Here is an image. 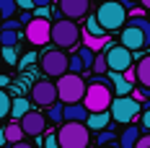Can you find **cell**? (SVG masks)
I'll return each instance as SVG.
<instances>
[{
  "label": "cell",
  "instance_id": "obj_1",
  "mask_svg": "<svg viewBox=\"0 0 150 148\" xmlns=\"http://www.w3.org/2000/svg\"><path fill=\"white\" fill-rule=\"evenodd\" d=\"M96 21L98 26L104 29V34H111V31L124 29L127 24V8L122 5L119 0H104L96 11Z\"/></svg>",
  "mask_w": 150,
  "mask_h": 148
},
{
  "label": "cell",
  "instance_id": "obj_2",
  "mask_svg": "<svg viewBox=\"0 0 150 148\" xmlns=\"http://www.w3.org/2000/svg\"><path fill=\"white\" fill-rule=\"evenodd\" d=\"M111 102H114V94L109 83H88L80 104L86 107L88 114H96V112H109Z\"/></svg>",
  "mask_w": 150,
  "mask_h": 148
},
{
  "label": "cell",
  "instance_id": "obj_3",
  "mask_svg": "<svg viewBox=\"0 0 150 148\" xmlns=\"http://www.w3.org/2000/svg\"><path fill=\"white\" fill-rule=\"evenodd\" d=\"M57 89V102L60 104H80L83 102V94H86V81L80 75H73V73H65L62 78H57L54 83Z\"/></svg>",
  "mask_w": 150,
  "mask_h": 148
},
{
  "label": "cell",
  "instance_id": "obj_4",
  "mask_svg": "<svg viewBox=\"0 0 150 148\" xmlns=\"http://www.w3.org/2000/svg\"><path fill=\"white\" fill-rule=\"evenodd\" d=\"M54 135H57V146L60 148H88V143H91L88 127L80 125V122H62Z\"/></svg>",
  "mask_w": 150,
  "mask_h": 148
},
{
  "label": "cell",
  "instance_id": "obj_5",
  "mask_svg": "<svg viewBox=\"0 0 150 148\" xmlns=\"http://www.w3.org/2000/svg\"><path fill=\"white\" fill-rule=\"evenodd\" d=\"M80 39V26L75 21H67V18H57L52 24V34H49V42L60 47V49H70V47L78 44Z\"/></svg>",
  "mask_w": 150,
  "mask_h": 148
},
{
  "label": "cell",
  "instance_id": "obj_6",
  "mask_svg": "<svg viewBox=\"0 0 150 148\" xmlns=\"http://www.w3.org/2000/svg\"><path fill=\"white\" fill-rule=\"evenodd\" d=\"M109 114H111V122L117 119L119 125H132V119L140 114V104L132 96H114V102L109 107Z\"/></svg>",
  "mask_w": 150,
  "mask_h": 148
},
{
  "label": "cell",
  "instance_id": "obj_7",
  "mask_svg": "<svg viewBox=\"0 0 150 148\" xmlns=\"http://www.w3.org/2000/svg\"><path fill=\"white\" fill-rule=\"evenodd\" d=\"M67 57L70 55H65L62 49H47L44 55L39 57V65H42L44 75H49V78H62V75L67 73Z\"/></svg>",
  "mask_w": 150,
  "mask_h": 148
},
{
  "label": "cell",
  "instance_id": "obj_8",
  "mask_svg": "<svg viewBox=\"0 0 150 148\" xmlns=\"http://www.w3.org/2000/svg\"><path fill=\"white\" fill-rule=\"evenodd\" d=\"M104 60H106V68L111 70V73H124V70H129L135 62H132V52L129 49H124L122 44H111L104 49Z\"/></svg>",
  "mask_w": 150,
  "mask_h": 148
},
{
  "label": "cell",
  "instance_id": "obj_9",
  "mask_svg": "<svg viewBox=\"0 0 150 148\" xmlns=\"http://www.w3.org/2000/svg\"><path fill=\"white\" fill-rule=\"evenodd\" d=\"M29 102H34L36 107H52V104H57V89H54V83L52 81H36L34 86H31V96Z\"/></svg>",
  "mask_w": 150,
  "mask_h": 148
},
{
  "label": "cell",
  "instance_id": "obj_10",
  "mask_svg": "<svg viewBox=\"0 0 150 148\" xmlns=\"http://www.w3.org/2000/svg\"><path fill=\"white\" fill-rule=\"evenodd\" d=\"M49 34H52V21H44V18H31L26 24V39H29L34 47H44L49 42Z\"/></svg>",
  "mask_w": 150,
  "mask_h": 148
},
{
  "label": "cell",
  "instance_id": "obj_11",
  "mask_svg": "<svg viewBox=\"0 0 150 148\" xmlns=\"http://www.w3.org/2000/svg\"><path fill=\"white\" fill-rule=\"evenodd\" d=\"M57 11H60L62 18L78 24V18H86L88 16L91 0H57Z\"/></svg>",
  "mask_w": 150,
  "mask_h": 148
},
{
  "label": "cell",
  "instance_id": "obj_12",
  "mask_svg": "<svg viewBox=\"0 0 150 148\" xmlns=\"http://www.w3.org/2000/svg\"><path fill=\"white\" fill-rule=\"evenodd\" d=\"M119 44L124 47V49H129V52H137V49H145L148 47V42H145V34L137 29L135 24H124V29H122L119 34Z\"/></svg>",
  "mask_w": 150,
  "mask_h": 148
},
{
  "label": "cell",
  "instance_id": "obj_13",
  "mask_svg": "<svg viewBox=\"0 0 150 148\" xmlns=\"http://www.w3.org/2000/svg\"><path fill=\"white\" fill-rule=\"evenodd\" d=\"M18 125H21L23 135H42L47 130V119H44V114H39V112H26L23 117L18 119Z\"/></svg>",
  "mask_w": 150,
  "mask_h": 148
},
{
  "label": "cell",
  "instance_id": "obj_14",
  "mask_svg": "<svg viewBox=\"0 0 150 148\" xmlns=\"http://www.w3.org/2000/svg\"><path fill=\"white\" fill-rule=\"evenodd\" d=\"M106 78H109V86H111V94H114V96H129L132 89H135L132 83H127V81L122 78V73H111V70H109Z\"/></svg>",
  "mask_w": 150,
  "mask_h": 148
},
{
  "label": "cell",
  "instance_id": "obj_15",
  "mask_svg": "<svg viewBox=\"0 0 150 148\" xmlns=\"http://www.w3.org/2000/svg\"><path fill=\"white\" fill-rule=\"evenodd\" d=\"M86 127H88V133H101V130H109V125H111V114L109 112H96V114H88V119L83 122Z\"/></svg>",
  "mask_w": 150,
  "mask_h": 148
},
{
  "label": "cell",
  "instance_id": "obj_16",
  "mask_svg": "<svg viewBox=\"0 0 150 148\" xmlns=\"http://www.w3.org/2000/svg\"><path fill=\"white\" fill-rule=\"evenodd\" d=\"M88 119V112H86V107L83 104H67V107H62V122H86Z\"/></svg>",
  "mask_w": 150,
  "mask_h": 148
},
{
  "label": "cell",
  "instance_id": "obj_17",
  "mask_svg": "<svg viewBox=\"0 0 150 148\" xmlns=\"http://www.w3.org/2000/svg\"><path fill=\"white\" fill-rule=\"evenodd\" d=\"M135 83L140 89H150V55L135 65Z\"/></svg>",
  "mask_w": 150,
  "mask_h": 148
},
{
  "label": "cell",
  "instance_id": "obj_18",
  "mask_svg": "<svg viewBox=\"0 0 150 148\" xmlns=\"http://www.w3.org/2000/svg\"><path fill=\"white\" fill-rule=\"evenodd\" d=\"M83 47H88L93 55H98V52H104L106 47H111V36L106 34V36H88V34H83Z\"/></svg>",
  "mask_w": 150,
  "mask_h": 148
},
{
  "label": "cell",
  "instance_id": "obj_19",
  "mask_svg": "<svg viewBox=\"0 0 150 148\" xmlns=\"http://www.w3.org/2000/svg\"><path fill=\"white\" fill-rule=\"evenodd\" d=\"M140 127H137V125H127V127H124V133L119 135V138H117V140H119V148H135L137 146V140H140Z\"/></svg>",
  "mask_w": 150,
  "mask_h": 148
},
{
  "label": "cell",
  "instance_id": "obj_20",
  "mask_svg": "<svg viewBox=\"0 0 150 148\" xmlns=\"http://www.w3.org/2000/svg\"><path fill=\"white\" fill-rule=\"evenodd\" d=\"M0 133H3V138H5V143H11V146H16V143H21V140L26 138L18 122H11V125H5V130H0Z\"/></svg>",
  "mask_w": 150,
  "mask_h": 148
},
{
  "label": "cell",
  "instance_id": "obj_21",
  "mask_svg": "<svg viewBox=\"0 0 150 148\" xmlns=\"http://www.w3.org/2000/svg\"><path fill=\"white\" fill-rule=\"evenodd\" d=\"M26 112H31V109H29V99H23V96L11 99V117H13V122H18Z\"/></svg>",
  "mask_w": 150,
  "mask_h": 148
},
{
  "label": "cell",
  "instance_id": "obj_22",
  "mask_svg": "<svg viewBox=\"0 0 150 148\" xmlns=\"http://www.w3.org/2000/svg\"><path fill=\"white\" fill-rule=\"evenodd\" d=\"M62 107L65 104H52V107H47V114H44V119L47 122H54V125H62Z\"/></svg>",
  "mask_w": 150,
  "mask_h": 148
},
{
  "label": "cell",
  "instance_id": "obj_23",
  "mask_svg": "<svg viewBox=\"0 0 150 148\" xmlns=\"http://www.w3.org/2000/svg\"><path fill=\"white\" fill-rule=\"evenodd\" d=\"M16 0H0V18L5 21V18H13L16 16Z\"/></svg>",
  "mask_w": 150,
  "mask_h": 148
},
{
  "label": "cell",
  "instance_id": "obj_24",
  "mask_svg": "<svg viewBox=\"0 0 150 148\" xmlns=\"http://www.w3.org/2000/svg\"><path fill=\"white\" fill-rule=\"evenodd\" d=\"M78 57H80V62H83V70H91V65H93V60H96V55L91 52L88 47H80L78 52H75Z\"/></svg>",
  "mask_w": 150,
  "mask_h": 148
},
{
  "label": "cell",
  "instance_id": "obj_25",
  "mask_svg": "<svg viewBox=\"0 0 150 148\" xmlns=\"http://www.w3.org/2000/svg\"><path fill=\"white\" fill-rule=\"evenodd\" d=\"M114 140H117V133H111V130H101V133H96V143H98V148L111 146Z\"/></svg>",
  "mask_w": 150,
  "mask_h": 148
},
{
  "label": "cell",
  "instance_id": "obj_26",
  "mask_svg": "<svg viewBox=\"0 0 150 148\" xmlns=\"http://www.w3.org/2000/svg\"><path fill=\"white\" fill-rule=\"evenodd\" d=\"M86 34L88 36H106L104 29L98 26V21H96V16H88V24H86Z\"/></svg>",
  "mask_w": 150,
  "mask_h": 148
},
{
  "label": "cell",
  "instance_id": "obj_27",
  "mask_svg": "<svg viewBox=\"0 0 150 148\" xmlns=\"http://www.w3.org/2000/svg\"><path fill=\"white\" fill-rule=\"evenodd\" d=\"M0 44L3 47H16L18 44V31H0Z\"/></svg>",
  "mask_w": 150,
  "mask_h": 148
},
{
  "label": "cell",
  "instance_id": "obj_28",
  "mask_svg": "<svg viewBox=\"0 0 150 148\" xmlns=\"http://www.w3.org/2000/svg\"><path fill=\"white\" fill-rule=\"evenodd\" d=\"M8 114H11V96L0 89V119H5Z\"/></svg>",
  "mask_w": 150,
  "mask_h": 148
},
{
  "label": "cell",
  "instance_id": "obj_29",
  "mask_svg": "<svg viewBox=\"0 0 150 148\" xmlns=\"http://www.w3.org/2000/svg\"><path fill=\"white\" fill-rule=\"evenodd\" d=\"M3 60L8 62V65H16L18 57H16V47H3Z\"/></svg>",
  "mask_w": 150,
  "mask_h": 148
},
{
  "label": "cell",
  "instance_id": "obj_30",
  "mask_svg": "<svg viewBox=\"0 0 150 148\" xmlns=\"http://www.w3.org/2000/svg\"><path fill=\"white\" fill-rule=\"evenodd\" d=\"M18 26H21V24H18L16 18H5L3 26H0V31H18Z\"/></svg>",
  "mask_w": 150,
  "mask_h": 148
},
{
  "label": "cell",
  "instance_id": "obj_31",
  "mask_svg": "<svg viewBox=\"0 0 150 148\" xmlns=\"http://www.w3.org/2000/svg\"><path fill=\"white\" fill-rule=\"evenodd\" d=\"M49 8H34V18H44V21H49Z\"/></svg>",
  "mask_w": 150,
  "mask_h": 148
},
{
  "label": "cell",
  "instance_id": "obj_32",
  "mask_svg": "<svg viewBox=\"0 0 150 148\" xmlns=\"http://www.w3.org/2000/svg\"><path fill=\"white\" fill-rule=\"evenodd\" d=\"M44 148H60V146H57V135H54V133H49L44 138Z\"/></svg>",
  "mask_w": 150,
  "mask_h": 148
},
{
  "label": "cell",
  "instance_id": "obj_33",
  "mask_svg": "<svg viewBox=\"0 0 150 148\" xmlns=\"http://www.w3.org/2000/svg\"><path fill=\"white\" fill-rule=\"evenodd\" d=\"M16 8H21V11H31V8H34V0H16Z\"/></svg>",
  "mask_w": 150,
  "mask_h": 148
},
{
  "label": "cell",
  "instance_id": "obj_34",
  "mask_svg": "<svg viewBox=\"0 0 150 148\" xmlns=\"http://www.w3.org/2000/svg\"><path fill=\"white\" fill-rule=\"evenodd\" d=\"M135 148H150V133L148 135H140V140H137Z\"/></svg>",
  "mask_w": 150,
  "mask_h": 148
},
{
  "label": "cell",
  "instance_id": "obj_35",
  "mask_svg": "<svg viewBox=\"0 0 150 148\" xmlns=\"http://www.w3.org/2000/svg\"><path fill=\"white\" fill-rule=\"evenodd\" d=\"M31 18H34V16H31V11H23V13H21V18H18V24H23V26H26Z\"/></svg>",
  "mask_w": 150,
  "mask_h": 148
},
{
  "label": "cell",
  "instance_id": "obj_36",
  "mask_svg": "<svg viewBox=\"0 0 150 148\" xmlns=\"http://www.w3.org/2000/svg\"><path fill=\"white\" fill-rule=\"evenodd\" d=\"M142 127H145V130H150V109H145V112H142Z\"/></svg>",
  "mask_w": 150,
  "mask_h": 148
},
{
  "label": "cell",
  "instance_id": "obj_37",
  "mask_svg": "<svg viewBox=\"0 0 150 148\" xmlns=\"http://www.w3.org/2000/svg\"><path fill=\"white\" fill-rule=\"evenodd\" d=\"M52 0H34V8H49Z\"/></svg>",
  "mask_w": 150,
  "mask_h": 148
},
{
  "label": "cell",
  "instance_id": "obj_38",
  "mask_svg": "<svg viewBox=\"0 0 150 148\" xmlns=\"http://www.w3.org/2000/svg\"><path fill=\"white\" fill-rule=\"evenodd\" d=\"M11 148H34L31 143H26V140H21V143H16V146H11Z\"/></svg>",
  "mask_w": 150,
  "mask_h": 148
},
{
  "label": "cell",
  "instance_id": "obj_39",
  "mask_svg": "<svg viewBox=\"0 0 150 148\" xmlns=\"http://www.w3.org/2000/svg\"><path fill=\"white\" fill-rule=\"evenodd\" d=\"M142 11H145V13H150V0H142Z\"/></svg>",
  "mask_w": 150,
  "mask_h": 148
},
{
  "label": "cell",
  "instance_id": "obj_40",
  "mask_svg": "<svg viewBox=\"0 0 150 148\" xmlns=\"http://www.w3.org/2000/svg\"><path fill=\"white\" fill-rule=\"evenodd\" d=\"M5 146V138H3V133H0V148Z\"/></svg>",
  "mask_w": 150,
  "mask_h": 148
},
{
  "label": "cell",
  "instance_id": "obj_41",
  "mask_svg": "<svg viewBox=\"0 0 150 148\" xmlns=\"http://www.w3.org/2000/svg\"><path fill=\"white\" fill-rule=\"evenodd\" d=\"M106 148H114V146H106Z\"/></svg>",
  "mask_w": 150,
  "mask_h": 148
},
{
  "label": "cell",
  "instance_id": "obj_42",
  "mask_svg": "<svg viewBox=\"0 0 150 148\" xmlns=\"http://www.w3.org/2000/svg\"><path fill=\"white\" fill-rule=\"evenodd\" d=\"M148 21H150V16H148Z\"/></svg>",
  "mask_w": 150,
  "mask_h": 148
},
{
  "label": "cell",
  "instance_id": "obj_43",
  "mask_svg": "<svg viewBox=\"0 0 150 148\" xmlns=\"http://www.w3.org/2000/svg\"><path fill=\"white\" fill-rule=\"evenodd\" d=\"M101 3H104V0H101Z\"/></svg>",
  "mask_w": 150,
  "mask_h": 148
},
{
  "label": "cell",
  "instance_id": "obj_44",
  "mask_svg": "<svg viewBox=\"0 0 150 148\" xmlns=\"http://www.w3.org/2000/svg\"><path fill=\"white\" fill-rule=\"evenodd\" d=\"M52 3H54V0H52Z\"/></svg>",
  "mask_w": 150,
  "mask_h": 148
},
{
  "label": "cell",
  "instance_id": "obj_45",
  "mask_svg": "<svg viewBox=\"0 0 150 148\" xmlns=\"http://www.w3.org/2000/svg\"><path fill=\"white\" fill-rule=\"evenodd\" d=\"M140 3H142V0H140Z\"/></svg>",
  "mask_w": 150,
  "mask_h": 148
}]
</instances>
